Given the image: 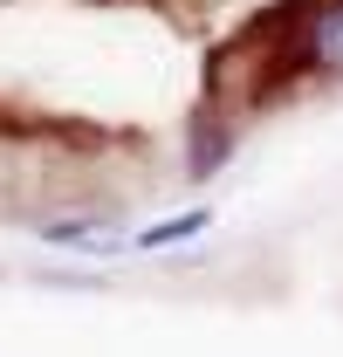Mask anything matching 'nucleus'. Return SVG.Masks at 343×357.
<instances>
[{
	"mask_svg": "<svg viewBox=\"0 0 343 357\" xmlns=\"http://www.w3.org/2000/svg\"><path fill=\"white\" fill-rule=\"evenodd\" d=\"M234 151H241V131H234V117L227 110H192V124H185V178L192 185H206L234 165Z\"/></svg>",
	"mask_w": 343,
	"mask_h": 357,
	"instance_id": "nucleus-1",
	"label": "nucleus"
},
{
	"mask_svg": "<svg viewBox=\"0 0 343 357\" xmlns=\"http://www.w3.org/2000/svg\"><path fill=\"white\" fill-rule=\"evenodd\" d=\"M206 227H213V206H185V213H172V220H158V227H137L130 248H137V255H158V248H178V241H199Z\"/></svg>",
	"mask_w": 343,
	"mask_h": 357,
	"instance_id": "nucleus-2",
	"label": "nucleus"
},
{
	"mask_svg": "<svg viewBox=\"0 0 343 357\" xmlns=\"http://www.w3.org/2000/svg\"><path fill=\"white\" fill-rule=\"evenodd\" d=\"M42 234L55 241V248H69V241H103V248H110V227L103 220H48Z\"/></svg>",
	"mask_w": 343,
	"mask_h": 357,
	"instance_id": "nucleus-3",
	"label": "nucleus"
}]
</instances>
